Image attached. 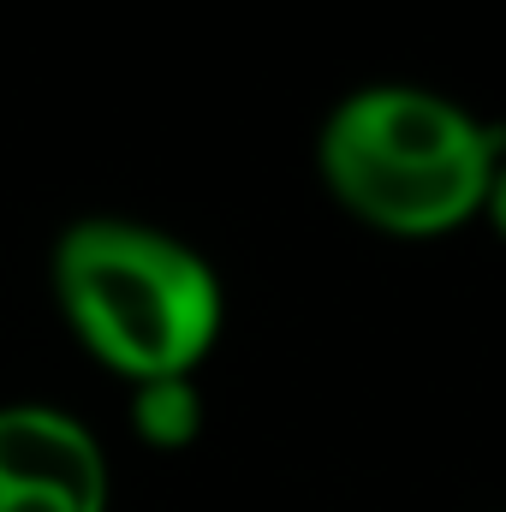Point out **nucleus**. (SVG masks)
<instances>
[{
  "mask_svg": "<svg viewBox=\"0 0 506 512\" xmlns=\"http://www.w3.org/2000/svg\"><path fill=\"white\" fill-rule=\"evenodd\" d=\"M48 280L72 340L126 387L197 376L227 322V292L209 256L126 215L72 221L54 239Z\"/></svg>",
  "mask_w": 506,
  "mask_h": 512,
  "instance_id": "f257e3e1",
  "label": "nucleus"
},
{
  "mask_svg": "<svg viewBox=\"0 0 506 512\" xmlns=\"http://www.w3.org/2000/svg\"><path fill=\"white\" fill-rule=\"evenodd\" d=\"M506 143L471 108L423 84H364L316 137L328 197L387 239H447L483 215Z\"/></svg>",
  "mask_w": 506,
  "mask_h": 512,
  "instance_id": "f03ea898",
  "label": "nucleus"
},
{
  "mask_svg": "<svg viewBox=\"0 0 506 512\" xmlns=\"http://www.w3.org/2000/svg\"><path fill=\"white\" fill-rule=\"evenodd\" d=\"M102 441L54 405H0V512H108Z\"/></svg>",
  "mask_w": 506,
  "mask_h": 512,
  "instance_id": "7ed1b4c3",
  "label": "nucleus"
},
{
  "mask_svg": "<svg viewBox=\"0 0 506 512\" xmlns=\"http://www.w3.org/2000/svg\"><path fill=\"white\" fill-rule=\"evenodd\" d=\"M131 435L155 453H185L203 435V387L197 376H167V382L131 387Z\"/></svg>",
  "mask_w": 506,
  "mask_h": 512,
  "instance_id": "20e7f679",
  "label": "nucleus"
},
{
  "mask_svg": "<svg viewBox=\"0 0 506 512\" xmlns=\"http://www.w3.org/2000/svg\"><path fill=\"white\" fill-rule=\"evenodd\" d=\"M483 221L501 233V245H506V155H501V167H495V179H489V197H483Z\"/></svg>",
  "mask_w": 506,
  "mask_h": 512,
  "instance_id": "39448f33",
  "label": "nucleus"
}]
</instances>
